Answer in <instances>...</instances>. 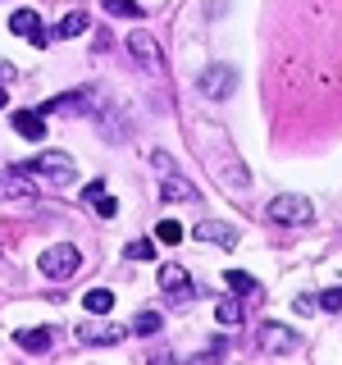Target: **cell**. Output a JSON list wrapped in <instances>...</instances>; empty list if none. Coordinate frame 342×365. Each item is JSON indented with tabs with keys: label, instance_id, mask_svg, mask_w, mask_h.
I'll return each instance as SVG.
<instances>
[{
	"label": "cell",
	"instance_id": "cell-1",
	"mask_svg": "<svg viewBox=\"0 0 342 365\" xmlns=\"http://www.w3.org/2000/svg\"><path fill=\"white\" fill-rule=\"evenodd\" d=\"M37 265H41L46 279L60 283V279H73V274L83 269V251H78L73 242H55V247H46V251H41Z\"/></svg>",
	"mask_w": 342,
	"mask_h": 365
},
{
	"label": "cell",
	"instance_id": "cell-2",
	"mask_svg": "<svg viewBox=\"0 0 342 365\" xmlns=\"http://www.w3.org/2000/svg\"><path fill=\"white\" fill-rule=\"evenodd\" d=\"M311 215H315V205L306 201V197H296V192H283V197H274V201L265 205V220H269V224H283V228L311 224Z\"/></svg>",
	"mask_w": 342,
	"mask_h": 365
},
{
	"label": "cell",
	"instance_id": "cell-3",
	"mask_svg": "<svg viewBox=\"0 0 342 365\" xmlns=\"http://www.w3.org/2000/svg\"><path fill=\"white\" fill-rule=\"evenodd\" d=\"M28 174H41L51 187H68V182L78 178V165H73L64 151H41V155L28 165Z\"/></svg>",
	"mask_w": 342,
	"mask_h": 365
},
{
	"label": "cell",
	"instance_id": "cell-4",
	"mask_svg": "<svg viewBox=\"0 0 342 365\" xmlns=\"http://www.w3.org/2000/svg\"><path fill=\"white\" fill-rule=\"evenodd\" d=\"M197 87L205 91L210 101H224V96H233V87H237V73L228 64H210L205 73L197 78Z\"/></svg>",
	"mask_w": 342,
	"mask_h": 365
},
{
	"label": "cell",
	"instance_id": "cell-5",
	"mask_svg": "<svg viewBox=\"0 0 342 365\" xmlns=\"http://www.w3.org/2000/svg\"><path fill=\"white\" fill-rule=\"evenodd\" d=\"M260 347L265 351H296L301 347V334L288 329V324H279V319H265V324H260Z\"/></svg>",
	"mask_w": 342,
	"mask_h": 365
},
{
	"label": "cell",
	"instance_id": "cell-6",
	"mask_svg": "<svg viewBox=\"0 0 342 365\" xmlns=\"http://www.w3.org/2000/svg\"><path fill=\"white\" fill-rule=\"evenodd\" d=\"M128 55L137 60L142 73H160V41L151 37V32H133V37H128Z\"/></svg>",
	"mask_w": 342,
	"mask_h": 365
},
{
	"label": "cell",
	"instance_id": "cell-7",
	"mask_svg": "<svg viewBox=\"0 0 342 365\" xmlns=\"http://www.w3.org/2000/svg\"><path fill=\"white\" fill-rule=\"evenodd\" d=\"M37 182H28V169H0V201H32Z\"/></svg>",
	"mask_w": 342,
	"mask_h": 365
},
{
	"label": "cell",
	"instance_id": "cell-8",
	"mask_svg": "<svg viewBox=\"0 0 342 365\" xmlns=\"http://www.w3.org/2000/svg\"><path fill=\"white\" fill-rule=\"evenodd\" d=\"M9 28H14L19 37H28L32 46H46V41H51V32H46V28H41V19H37V9H14Z\"/></svg>",
	"mask_w": 342,
	"mask_h": 365
},
{
	"label": "cell",
	"instance_id": "cell-9",
	"mask_svg": "<svg viewBox=\"0 0 342 365\" xmlns=\"http://www.w3.org/2000/svg\"><path fill=\"white\" fill-rule=\"evenodd\" d=\"M123 334L128 329H119V324H83L78 329V342L83 347H114V342H123Z\"/></svg>",
	"mask_w": 342,
	"mask_h": 365
},
{
	"label": "cell",
	"instance_id": "cell-10",
	"mask_svg": "<svg viewBox=\"0 0 342 365\" xmlns=\"http://www.w3.org/2000/svg\"><path fill=\"white\" fill-rule=\"evenodd\" d=\"M197 242H219V247L233 251L237 247V228L233 224H219V220H205V224H197Z\"/></svg>",
	"mask_w": 342,
	"mask_h": 365
},
{
	"label": "cell",
	"instance_id": "cell-11",
	"mask_svg": "<svg viewBox=\"0 0 342 365\" xmlns=\"http://www.w3.org/2000/svg\"><path fill=\"white\" fill-rule=\"evenodd\" d=\"M160 288H165V292H174V297L197 292V288H192V274L182 269V265H160Z\"/></svg>",
	"mask_w": 342,
	"mask_h": 365
},
{
	"label": "cell",
	"instance_id": "cell-12",
	"mask_svg": "<svg viewBox=\"0 0 342 365\" xmlns=\"http://www.w3.org/2000/svg\"><path fill=\"white\" fill-rule=\"evenodd\" d=\"M14 128L28 137V142H41L46 137V114L41 110H14Z\"/></svg>",
	"mask_w": 342,
	"mask_h": 365
},
{
	"label": "cell",
	"instance_id": "cell-13",
	"mask_svg": "<svg viewBox=\"0 0 342 365\" xmlns=\"http://www.w3.org/2000/svg\"><path fill=\"white\" fill-rule=\"evenodd\" d=\"M14 338H19V347H23V351H51V342H55V338H51V329H19Z\"/></svg>",
	"mask_w": 342,
	"mask_h": 365
},
{
	"label": "cell",
	"instance_id": "cell-14",
	"mask_svg": "<svg viewBox=\"0 0 342 365\" xmlns=\"http://www.w3.org/2000/svg\"><path fill=\"white\" fill-rule=\"evenodd\" d=\"M160 197H165V201H192V197H197V187H187V178L169 174L165 182H160Z\"/></svg>",
	"mask_w": 342,
	"mask_h": 365
},
{
	"label": "cell",
	"instance_id": "cell-15",
	"mask_svg": "<svg viewBox=\"0 0 342 365\" xmlns=\"http://www.w3.org/2000/svg\"><path fill=\"white\" fill-rule=\"evenodd\" d=\"M83 306L91 315H110L114 311V292L110 288H91V292H83Z\"/></svg>",
	"mask_w": 342,
	"mask_h": 365
},
{
	"label": "cell",
	"instance_id": "cell-16",
	"mask_svg": "<svg viewBox=\"0 0 342 365\" xmlns=\"http://www.w3.org/2000/svg\"><path fill=\"white\" fill-rule=\"evenodd\" d=\"M83 32H87V14L73 9V14H64L60 28H51V37H83Z\"/></svg>",
	"mask_w": 342,
	"mask_h": 365
},
{
	"label": "cell",
	"instance_id": "cell-17",
	"mask_svg": "<svg viewBox=\"0 0 342 365\" xmlns=\"http://www.w3.org/2000/svg\"><path fill=\"white\" fill-rule=\"evenodd\" d=\"M214 319H219L224 329H237V324H242V306H237L233 297H224V302L214 306Z\"/></svg>",
	"mask_w": 342,
	"mask_h": 365
},
{
	"label": "cell",
	"instance_id": "cell-18",
	"mask_svg": "<svg viewBox=\"0 0 342 365\" xmlns=\"http://www.w3.org/2000/svg\"><path fill=\"white\" fill-rule=\"evenodd\" d=\"M78 106H87V91H68V96H51V101H46V106H41V114H51V110H78Z\"/></svg>",
	"mask_w": 342,
	"mask_h": 365
},
{
	"label": "cell",
	"instance_id": "cell-19",
	"mask_svg": "<svg viewBox=\"0 0 342 365\" xmlns=\"http://www.w3.org/2000/svg\"><path fill=\"white\" fill-rule=\"evenodd\" d=\"M133 334H142V338H151V334H160V315L155 311H142L133 319Z\"/></svg>",
	"mask_w": 342,
	"mask_h": 365
},
{
	"label": "cell",
	"instance_id": "cell-20",
	"mask_svg": "<svg viewBox=\"0 0 342 365\" xmlns=\"http://www.w3.org/2000/svg\"><path fill=\"white\" fill-rule=\"evenodd\" d=\"M219 356H224V338H214L210 347H205V351H197V356H192L187 365H219Z\"/></svg>",
	"mask_w": 342,
	"mask_h": 365
},
{
	"label": "cell",
	"instance_id": "cell-21",
	"mask_svg": "<svg viewBox=\"0 0 342 365\" xmlns=\"http://www.w3.org/2000/svg\"><path fill=\"white\" fill-rule=\"evenodd\" d=\"M224 283H228L233 292H256V279H251V274H242V269H228Z\"/></svg>",
	"mask_w": 342,
	"mask_h": 365
},
{
	"label": "cell",
	"instance_id": "cell-22",
	"mask_svg": "<svg viewBox=\"0 0 342 365\" xmlns=\"http://www.w3.org/2000/svg\"><path fill=\"white\" fill-rule=\"evenodd\" d=\"M110 14H123V19H142V5L137 0H105Z\"/></svg>",
	"mask_w": 342,
	"mask_h": 365
},
{
	"label": "cell",
	"instance_id": "cell-23",
	"mask_svg": "<svg viewBox=\"0 0 342 365\" xmlns=\"http://www.w3.org/2000/svg\"><path fill=\"white\" fill-rule=\"evenodd\" d=\"M155 237H160V242H165V247H174V242H182V228H178L174 220H160V228H155Z\"/></svg>",
	"mask_w": 342,
	"mask_h": 365
},
{
	"label": "cell",
	"instance_id": "cell-24",
	"mask_svg": "<svg viewBox=\"0 0 342 365\" xmlns=\"http://www.w3.org/2000/svg\"><path fill=\"white\" fill-rule=\"evenodd\" d=\"M123 256H128V260H151V256H155V247L142 237V242H128V247H123Z\"/></svg>",
	"mask_w": 342,
	"mask_h": 365
},
{
	"label": "cell",
	"instance_id": "cell-25",
	"mask_svg": "<svg viewBox=\"0 0 342 365\" xmlns=\"http://www.w3.org/2000/svg\"><path fill=\"white\" fill-rule=\"evenodd\" d=\"M319 306H324L328 315H338V311H342V288H328L324 297H319Z\"/></svg>",
	"mask_w": 342,
	"mask_h": 365
},
{
	"label": "cell",
	"instance_id": "cell-26",
	"mask_svg": "<svg viewBox=\"0 0 342 365\" xmlns=\"http://www.w3.org/2000/svg\"><path fill=\"white\" fill-rule=\"evenodd\" d=\"M96 215H100V220H114V215H119V201H114V197H100L96 201Z\"/></svg>",
	"mask_w": 342,
	"mask_h": 365
},
{
	"label": "cell",
	"instance_id": "cell-27",
	"mask_svg": "<svg viewBox=\"0 0 342 365\" xmlns=\"http://www.w3.org/2000/svg\"><path fill=\"white\" fill-rule=\"evenodd\" d=\"M83 197H87L91 205H96L100 197H105V182H87V192H83Z\"/></svg>",
	"mask_w": 342,
	"mask_h": 365
},
{
	"label": "cell",
	"instance_id": "cell-28",
	"mask_svg": "<svg viewBox=\"0 0 342 365\" xmlns=\"http://www.w3.org/2000/svg\"><path fill=\"white\" fill-rule=\"evenodd\" d=\"M292 306H296V315H311V311H315V306H319V302H315V297H296V302H292Z\"/></svg>",
	"mask_w": 342,
	"mask_h": 365
},
{
	"label": "cell",
	"instance_id": "cell-29",
	"mask_svg": "<svg viewBox=\"0 0 342 365\" xmlns=\"http://www.w3.org/2000/svg\"><path fill=\"white\" fill-rule=\"evenodd\" d=\"M146 365H174V356H169V351H160V356H151Z\"/></svg>",
	"mask_w": 342,
	"mask_h": 365
},
{
	"label": "cell",
	"instance_id": "cell-30",
	"mask_svg": "<svg viewBox=\"0 0 342 365\" xmlns=\"http://www.w3.org/2000/svg\"><path fill=\"white\" fill-rule=\"evenodd\" d=\"M5 101H9V96H5V87H0V110H5Z\"/></svg>",
	"mask_w": 342,
	"mask_h": 365
}]
</instances>
